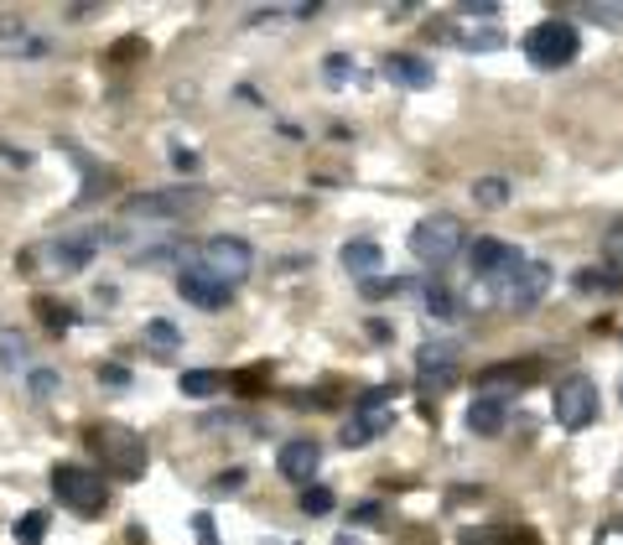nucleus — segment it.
<instances>
[{"label": "nucleus", "instance_id": "11", "mask_svg": "<svg viewBox=\"0 0 623 545\" xmlns=\"http://www.w3.org/2000/svg\"><path fill=\"white\" fill-rule=\"evenodd\" d=\"M281 478H291V483H312V473H317V462H322V447L312 442V436H296V442H287L281 447Z\"/></svg>", "mask_w": 623, "mask_h": 545}, {"label": "nucleus", "instance_id": "23", "mask_svg": "<svg viewBox=\"0 0 623 545\" xmlns=\"http://www.w3.org/2000/svg\"><path fill=\"white\" fill-rule=\"evenodd\" d=\"M99 380H110V384H130V369H120V364H99Z\"/></svg>", "mask_w": 623, "mask_h": 545}, {"label": "nucleus", "instance_id": "9", "mask_svg": "<svg viewBox=\"0 0 623 545\" xmlns=\"http://www.w3.org/2000/svg\"><path fill=\"white\" fill-rule=\"evenodd\" d=\"M384 427H390V395L374 390V395H364V405L354 410V421L343 427V442H348V447H364V442H374Z\"/></svg>", "mask_w": 623, "mask_h": 545}, {"label": "nucleus", "instance_id": "25", "mask_svg": "<svg viewBox=\"0 0 623 545\" xmlns=\"http://www.w3.org/2000/svg\"><path fill=\"white\" fill-rule=\"evenodd\" d=\"M234 489H244V473H240V468H234L229 478H218V494H234Z\"/></svg>", "mask_w": 623, "mask_h": 545}, {"label": "nucleus", "instance_id": "16", "mask_svg": "<svg viewBox=\"0 0 623 545\" xmlns=\"http://www.w3.org/2000/svg\"><path fill=\"white\" fill-rule=\"evenodd\" d=\"M145 343H151L156 354H171V348H182V332L171 328V322H162V317H151V322H145Z\"/></svg>", "mask_w": 623, "mask_h": 545}, {"label": "nucleus", "instance_id": "15", "mask_svg": "<svg viewBox=\"0 0 623 545\" xmlns=\"http://www.w3.org/2000/svg\"><path fill=\"white\" fill-rule=\"evenodd\" d=\"M218 390H224V375H214V369H188V375H182V395H192V401L218 395Z\"/></svg>", "mask_w": 623, "mask_h": 545}, {"label": "nucleus", "instance_id": "20", "mask_svg": "<svg viewBox=\"0 0 623 545\" xmlns=\"http://www.w3.org/2000/svg\"><path fill=\"white\" fill-rule=\"evenodd\" d=\"M473 198H479V203H488V208H499L504 198H509V188H504L499 177H488V182H479V188H473Z\"/></svg>", "mask_w": 623, "mask_h": 545}, {"label": "nucleus", "instance_id": "13", "mask_svg": "<svg viewBox=\"0 0 623 545\" xmlns=\"http://www.w3.org/2000/svg\"><path fill=\"white\" fill-rule=\"evenodd\" d=\"M343 265L354 270V276H369V270H380L384 255L374 239H354V244H343Z\"/></svg>", "mask_w": 623, "mask_h": 545}, {"label": "nucleus", "instance_id": "4", "mask_svg": "<svg viewBox=\"0 0 623 545\" xmlns=\"http://www.w3.org/2000/svg\"><path fill=\"white\" fill-rule=\"evenodd\" d=\"M198 265H208V270H214L218 281H224L229 291H234V286H240L244 276H250V265H255V250H250L244 239H234V235H214L208 244H203V255H198Z\"/></svg>", "mask_w": 623, "mask_h": 545}, {"label": "nucleus", "instance_id": "6", "mask_svg": "<svg viewBox=\"0 0 623 545\" xmlns=\"http://www.w3.org/2000/svg\"><path fill=\"white\" fill-rule=\"evenodd\" d=\"M593 416H598V390H593V380L572 375V380L556 384V421H561V431H587Z\"/></svg>", "mask_w": 623, "mask_h": 545}, {"label": "nucleus", "instance_id": "8", "mask_svg": "<svg viewBox=\"0 0 623 545\" xmlns=\"http://www.w3.org/2000/svg\"><path fill=\"white\" fill-rule=\"evenodd\" d=\"M192 203H198V188L136 192V198H125V214H130V218H182Z\"/></svg>", "mask_w": 623, "mask_h": 545}, {"label": "nucleus", "instance_id": "22", "mask_svg": "<svg viewBox=\"0 0 623 545\" xmlns=\"http://www.w3.org/2000/svg\"><path fill=\"white\" fill-rule=\"evenodd\" d=\"M302 509H307V515H328V509H333V489H307V494H302Z\"/></svg>", "mask_w": 623, "mask_h": 545}, {"label": "nucleus", "instance_id": "24", "mask_svg": "<svg viewBox=\"0 0 623 545\" xmlns=\"http://www.w3.org/2000/svg\"><path fill=\"white\" fill-rule=\"evenodd\" d=\"M31 390H37V395H52V390H58V375L37 369V375H31Z\"/></svg>", "mask_w": 623, "mask_h": 545}, {"label": "nucleus", "instance_id": "7", "mask_svg": "<svg viewBox=\"0 0 623 545\" xmlns=\"http://www.w3.org/2000/svg\"><path fill=\"white\" fill-rule=\"evenodd\" d=\"M177 291L188 296V307H203V312H224V302H229V286L218 281L208 265H182L177 270Z\"/></svg>", "mask_w": 623, "mask_h": 545}, {"label": "nucleus", "instance_id": "14", "mask_svg": "<svg viewBox=\"0 0 623 545\" xmlns=\"http://www.w3.org/2000/svg\"><path fill=\"white\" fill-rule=\"evenodd\" d=\"M384 73L395 78V84H410V89H421V84H432V68L427 63H416V58H390Z\"/></svg>", "mask_w": 623, "mask_h": 545}, {"label": "nucleus", "instance_id": "1", "mask_svg": "<svg viewBox=\"0 0 623 545\" xmlns=\"http://www.w3.org/2000/svg\"><path fill=\"white\" fill-rule=\"evenodd\" d=\"M525 58L535 63V68H572L576 52H582V37H576L572 22H561V16H551V22H535L525 31Z\"/></svg>", "mask_w": 623, "mask_h": 545}, {"label": "nucleus", "instance_id": "2", "mask_svg": "<svg viewBox=\"0 0 623 545\" xmlns=\"http://www.w3.org/2000/svg\"><path fill=\"white\" fill-rule=\"evenodd\" d=\"M457 250H462V224L453 214H432L410 229V255L421 265H447L457 261Z\"/></svg>", "mask_w": 623, "mask_h": 545}, {"label": "nucleus", "instance_id": "5", "mask_svg": "<svg viewBox=\"0 0 623 545\" xmlns=\"http://www.w3.org/2000/svg\"><path fill=\"white\" fill-rule=\"evenodd\" d=\"M494 291L504 296V307H535L546 291H551V265H541V261H520L504 281H494Z\"/></svg>", "mask_w": 623, "mask_h": 545}, {"label": "nucleus", "instance_id": "10", "mask_svg": "<svg viewBox=\"0 0 623 545\" xmlns=\"http://www.w3.org/2000/svg\"><path fill=\"white\" fill-rule=\"evenodd\" d=\"M468 255H473V276H479V281H504V276L520 265V250L504 244V239H479Z\"/></svg>", "mask_w": 623, "mask_h": 545}, {"label": "nucleus", "instance_id": "3", "mask_svg": "<svg viewBox=\"0 0 623 545\" xmlns=\"http://www.w3.org/2000/svg\"><path fill=\"white\" fill-rule=\"evenodd\" d=\"M52 494L68 504L73 515H94L99 504L110 498V489H104V478L94 473V468H78V462H63V468H52Z\"/></svg>", "mask_w": 623, "mask_h": 545}, {"label": "nucleus", "instance_id": "19", "mask_svg": "<svg viewBox=\"0 0 623 545\" xmlns=\"http://www.w3.org/2000/svg\"><path fill=\"white\" fill-rule=\"evenodd\" d=\"M427 312H432V317H453L457 312L453 291H447V286H432V291H427Z\"/></svg>", "mask_w": 623, "mask_h": 545}, {"label": "nucleus", "instance_id": "21", "mask_svg": "<svg viewBox=\"0 0 623 545\" xmlns=\"http://www.w3.org/2000/svg\"><path fill=\"white\" fill-rule=\"evenodd\" d=\"M602 255H608V265H619L623 270V224H613V229L602 235Z\"/></svg>", "mask_w": 623, "mask_h": 545}, {"label": "nucleus", "instance_id": "17", "mask_svg": "<svg viewBox=\"0 0 623 545\" xmlns=\"http://www.w3.org/2000/svg\"><path fill=\"white\" fill-rule=\"evenodd\" d=\"M89 250H94L89 239H68V244H58V265H63V270H84V265H89Z\"/></svg>", "mask_w": 623, "mask_h": 545}, {"label": "nucleus", "instance_id": "12", "mask_svg": "<svg viewBox=\"0 0 623 545\" xmlns=\"http://www.w3.org/2000/svg\"><path fill=\"white\" fill-rule=\"evenodd\" d=\"M468 427L479 431V436H499L504 431V405L494 395H479V401L468 405Z\"/></svg>", "mask_w": 623, "mask_h": 545}, {"label": "nucleus", "instance_id": "18", "mask_svg": "<svg viewBox=\"0 0 623 545\" xmlns=\"http://www.w3.org/2000/svg\"><path fill=\"white\" fill-rule=\"evenodd\" d=\"M22 545H37L42 535H48V515H26V520H16V530H11Z\"/></svg>", "mask_w": 623, "mask_h": 545}]
</instances>
